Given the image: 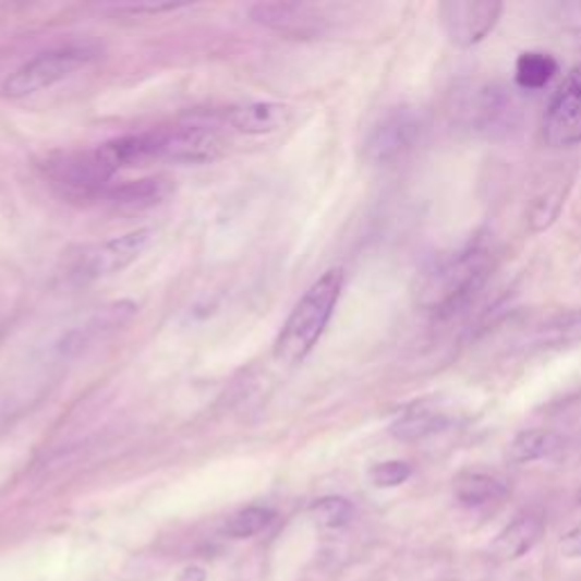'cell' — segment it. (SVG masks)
I'll use <instances>...</instances> for the list:
<instances>
[{
    "label": "cell",
    "instance_id": "cell-1",
    "mask_svg": "<svg viewBox=\"0 0 581 581\" xmlns=\"http://www.w3.org/2000/svg\"><path fill=\"white\" fill-rule=\"evenodd\" d=\"M493 270V251L484 237L440 255L419 275L416 302L436 320L452 318L484 289Z\"/></svg>",
    "mask_w": 581,
    "mask_h": 581
},
{
    "label": "cell",
    "instance_id": "cell-2",
    "mask_svg": "<svg viewBox=\"0 0 581 581\" xmlns=\"http://www.w3.org/2000/svg\"><path fill=\"white\" fill-rule=\"evenodd\" d=\"M343 289V270L331 268L310 287V291L300 298V302L289 314L278 341H275L273 354L282 364H300L307 356L337 310V302Z\"/></svg>",
    "mask_w": 581,
    "mask_h": 581
},
{
    "label": "cell",
    "instance_id": "cell-3",
    "mask_svg": "<svg viewBox=\"0 0 581 581\" xmlns=\"http://www.w3.org/2000/svg\"><path fill=\"white\" fill-rule=\"evenodd\" d=\"M457 123L486 140H507L522 125V105L503 82H470L455 98Z\"/></svg>",
    "mask_w": 581,
    "mask_h": 581
},
{
    "label": "cell",
    "instance_id": "cell-4",
    "mask_svg": "<svg viewBox=\"0 0 581 581\" xmlns=\"http://www.w3.org/2000/svg\"><path fill=\"white\" fill-rule=\"evenodd\" d=\"M153 239L155 232L150 228H140L121 237L80 247L66 266V280L73 285H92L109 278V275L121 273L148 251Z\"/></svg>",
    "mask_w": 581,
    "mask_h": 581
},
{
    "label": "cell",
    "instance_id": "cell-5",
    "mask_svg": "<svg viewBox=\"0 0 581 581\" xmlns=\"http://www.w3.org/2000/svg\"><path fill=\"white\" fill-rule=\"evenodd\" d=\"M94 58L96 52L89 46H62L41 52L35 60L21 64L14 73H10L0 92L5 98L35 96L71 77L80 69H85Z\"/></svg>",
    "mask_w": 581,
    "mask_h": 581
},
{
    "label": "cell",
    "instance_id": "cell-6",
    "mask_svg": "<svg viewBox=\"0 0 581 581\" xmlns=\"http://www.w3.org/2000/svg\"><path fill=\"white\" fill-rule=\"evenodd\" d=\"M44 173L71 198H96L102 196L114 178L117 166L109 161L102 146L92 150H73L50 157L44 164Z\"/></svg>",
    "mask_w": 581,
    "mask_h": 581
},
{
    "label": "cell",
    "instance_id": "cell-7",
    "mask_svg": "<svg viewBox=\"0 0 581 581\" xmlns=\"http://www.w3.org/2000/svg\"><path fill=\"white\" fill-rule=\"evenodd\" d=\"M425 130L427 121L419 107L398 105L386 109L366 136L364 155L377 166L394 164L419 148Z\"/></svg>",
    "mask_w": 581,
    "mask_h": 581
},
{
    "label": "cell",
    "instance_id": "cell-8",
    "mask_svg": "<svg viewBox=\"0 0 581 581\" xmlns=\"http://www.w3.org/2000/svg\"><path fill=\"white\" fill-rule=\"evenodd\" d=\"M543 140L555 148L581 144V62L568 71L545 109Z\"/></svg>",
    "mask_w": 581,
    "mask_h": 581
},
{
    "label": "cell",
    "instance_id": "cell-9",
    "mask_svg": "<svg viewBox=\"0 0 581 581\" xmlns=\"http://www.w3.org/2000/svg\"><path fill=\"white\" fill-rule=\"evenodd\" d=\"M503 14V3L497 0H448L438 5L443 33L459 48L480 44Z\"/></svg>",
    "mask_w": 581,
    "mask_h": 581
},
{
    "label": "cell",
    "instance_id": "cell-10",
    "mask_svg": "<svg viewBox=\"0 0 581 581\" xmlns=\"http://www.w3.org/2000/svg\"><path fill=\"white\" fill-rule=\"evenodd\" d=\"M223 140L207 125H182L157 132V159L175 164H209L223 155Z\"/></svg>",
    "mask_w": 581,
    "mask_h": 581
},
{
    "label": "cell",
    "instance_id": "cell-11",
    "mask_svg": "<svg viewBox=\"0 0 581 581\" xmlns=\"http://www.w3.org/2000/svg\"><path fill=\"white\" fill-rule=\"evenodd\" d=\"M251 19L268 31L298 39L316 37L323 31V19L302 3H257L251 8Z\"/></svg>",
    "mask_w": 581,
    "mask_h": 581
},
{
    "label": "cell",
    "instance_id": "cell-12",
    "mask_svg": "<svg viewBox=\"0 0 581 581\" xmlns=\"http://www.w3.org/2000/svg\"><path fill=\"white\" fill-rule=\"evenodd\" d=\"M545 532V520L536 511H524L516 516L507 528L495 536L491 543V557L495 561H516L528 555V552L538 543Z\"/></svg>",
    "mask_w": 581,
    "mask_h": 581
},
{
    "label": "cell",
    "instance_id": "cell-13",
    "mask_svg": "<svg viewBox=\"0 0 581 581\" xmlns=\"http://www.w3.org/2000/svg\"><path fill=\"white\" fill-rule=\"evenodd\" d=\"M136 312V304L128 300H119L107 304V307L98 310L85 325L71 329L69 337L62 341V350L69 354H75L80 350H85L98 339H105L107 335H112L121 325H125Z\"/></svg>",
    "mask_w": 581,
    "mask_h": 581
},
{
    "label": "cell",
    "instance_id": "cell-14",
    "mask_svg": "<svg viewBox=\"0 0 581 581\" xmlns=\"http://www.w3.org/2000/svg\"><path fill=\"white\" fill-rule=\"evenodd\" d=\"M452 425V416L434 402H413L404 407L391 423V434L400 440H423L446 432Z\"/></svg>",
    "mask_w": 581,
    "mask_h": 581
},
{
    "label": "cell",
    "instance_id": "cell-15",
    "mask_svg": "<svg viewBox=\"0 0 581 581\" xmlns=\"http://www.w3.org/2000/svg\"><path fill=\"white\" fill-rule=\"evenodd\" d=\"M291 119V109L282 102H247L228 112V121L243 134H270L282 130Z\"/></svg>",
    "mask_w": 581,
    "mask_h": 581
},
{
    "label": "cell",
    "instance_id": "cell-16",
    "mask_svg": "<svg viewBox=\"0 0 581 581\" xmlns=\"http://www.w3.org/2000/svg\"><path fill=\"white\" fill-rule=\"evenodd\" d=\"M173 184L171 180L166 178H142V180H130L117 186H107V191L102 196L107 201H112L114 205L121 207H136V209H144V207H153L164 203L166 198L171 196Z\"/></svg>",
    "mask_w": 581,
    "mask_h": 581
},
{
    "label": "cell",
    "instance_id": "cell-17",
    "mask_svg": "<svg viewBox=\"0 0 581 581\" xmlns=\"http://www.w3.org/2000/svg\"><path fill=\"white\" fill-rule=\"evenodd\" d=\"M530 348L536 350H559L581 343V310L561 312L538 325L530 339Z\"/></svg>",
    "mask_w": 581,
    "mask_h": 581
},
{
    "label": "cell",
    "instance_id": "cell-18",
    "mask_svg": "<svg viewBox=\"0 0 581 581\" xmlns=\"http://www.w3.org/2000/svg\"><path fill=\"white\" fill-rule=\"evenodd\" d=\"M455 497L465 509H482L497 505L507 497V484L488 473H461L455 480Z\"/></svg>",
    "mask_w": 581,
    "mask_h": 581
},
{
    "label": "cell",
    "instance_id": "cell-19",
    "mask_svg": "<svg viewBox=\"0 0 581 581\" xmlns=\"http://www.w3.org/2000/svg\"><path fill=\"white\" fill-rule=\"evenodd\" d=\"M564 450V438L552 429H524L516 434L509 446V461L513 463H532L549 459Z\"/></svg>",
    "mask_w": 581,
    "mask_h": 581
},
{
    "label": "cell",
    "instance_id": "cell-20",
    "mask_svg": "<svg viewBox=\"0 0 581 581\" xmlns=\"http://www.w3.org/2000/svg\"><path fill=\"white\" fill-rule=\"evenodd\" d=\"M559 73V62L549 52L528 50L516 60L513 80L522 92H538L547 87L552 77Z\"/></svg>",
    "mask_w": 581,
    "mask_h": 581
},
{
    "label": "cell",
    "instance_id": "cell-21",
    "mask_svg": "<svg viewBox=\"0 0 581 581\" xmlns=\"http://www.w3.org/2000/svg\"><path fill=\"white\" fill-rule=\"evenodd\" d=\"M566 189L564 184H552L545 193L534 201L532 209H530V228L532 232H543L547 230L552 223H555V218L561 211L564 198H566Z\"/></svg>",
    "mask_w": 581,
    "mask_h": 581
},
{
    "label": "cell",
    "instance_id": "cell-22",
    "mask_svg": "<svg viewBox=\"0 0 581 581\" xmlns=\"http://www.w3.org/2000/svg\"><path fill=\"white\" fill-rule=\"evenodd\" d=\"M275 520V513L264 507H247L237 511L228 524H226V534L232 538H251L259 532H264L268 524Z\"/></svg>",
    "mask_w": 581,
    "mask_h": 581
},
{
    "label": "cell",
    "instance_id": "cell-23",
    "mask_svg": "<svg viewBox=\"0 0 581 581\" xmlns=\"http://www.w3.org/2000/svg\"><path fill=\"white\" fill-rule=\"evenodd\" d=\"M312 516L318 528L323 530H341L352 520L354 507L346 500V497H323V500L312 505Z\"/></svg>",
    "mask_w": 581,
    "mask_h": 581
},
{
    "label": "cell",
    "instance_id": "cell-24",
    "mask_svg": "<svg viewBox=\"0 0 581 581\" xmlns=\"http://www.w3.org/2000/svg\"><path fill=\"white\" fill-rule=\"evenodd\" d=\"M411 477V465L404 461H382L371 468V482L377 488H394Z\"/></svg>",
    "mask_w": 581,
    "mask_h": 581
},
{
    "label": "cell",
    "instance_id": "cell-25",
    "mask_svg": "<svg viewBox=\"0 0 581 581\" xmlns=\"http://www.w3.org/2000/svg\"><path fill=\"white\" fill-rule=\"evenodd\" d=\"M549 12L559 31L581 35V3H557L549 8Z\"/></svg>",
    "mask_w": 581,
    "mask_h": 581
},
{
    "label": "cell",
    "instance_id": "cell-26",
    "mask_svg": "<svg viewBox=\"0 0 581 581\" xmlns=\"http://www.w3.org/2000/svg\"><path fill=\"white\" fill-rule=\"evenodd\" d=\"M561 555L568 557V559L581 557V530H572L568 536H564Z\"/></svg>",
    "mask_w": 581,
    "mask_h": 581
},
{
    "label": "cell",
    "instance_id": "cell-27",
    "mask_svg": "<svg viewBox=\"0 0 581 581\" xmlns=\"http://www.w3.org/2000/svg\"><path fill=\"white\" fill-rule=\"evenodd\" d=\"M186 5H175V3H164V5H121L119 12H130V14H159V12H175Z\"/></svg>",
    "mask_w": 581,
    "mask_h": 581
},
{
    "label": "cell",
    "instance_id": "cell-28",
    "mask_svg": "<svg viewBox=\"0 0 581 581\" xmlns=\"http://www.w3.org/2000/svg\"><path fill=\"white\" fill-rule=\"evenodd\" d=\"M178 581H205V570L203 568H186L180 572Z\"/></svg>",
    "mask_w": 581,
    "mask_h": 581
}]
</instances>
